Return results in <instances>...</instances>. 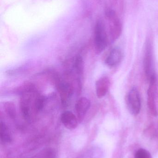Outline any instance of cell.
I'll return each mask as SVG.
<instances>
[{
	"mask_svg": "<svg viewBox=\"0 0 158 158\" xmlns=\"http://www.w3.org/2000/svg\"><path fill=\"white\" fill-rule=\"evenodd\" d=\"M94 44L98 53L103 52L108 44V37L105 27L101 21H98L95 27Z\"/></svg>",
	"mask_w": 158,
	"mask_h": 158,
	"instance_id": "6da1fadb",
	"label": "cell"
},
{
	"mask_svg": "<svg viewBox=\"0 0 158 158\" xmlns=\"http://www.w3.org/2000/svg\"><path fill=\"white\" fill-rule=\"evenodd\" d=\"M106 15L109 21L110 34L112 40H117L121 35L122 25L119 18L116 12L109 9L106 11Z\"/></svg>",
	"mask_w": 158,
	"mask_h": 158,
	"instance_id": "7a4b0ae2",
	"label": "cell"
},
{
	"mask_svg": "<svg viewBox=\"0 0 158 158\" xmlns=\"http://www.w3.org/2000/svg\"><path fill=\"white\" fill-rule=\"evenodd\" d=\"M149 85L147 90V104L150 113L154 116L157 115L156 94L157 90V80L155 73L149 79Z\"/></svg>",
	"mask_w": 158,
	"mask_h": 158,
	"instance_id": "3957f363",
	"label": "cell"
},
{
	"mask_svg": "<svg viewBox=\"0 0 158 158\" xmlns=\"http://www.w3.org/2000/svg\"><path fill=\"white\" fill-rule=\"evenodd\" d=\"M128 108L133 115L136 116L140 113L141 110V97L138 89L133 87L130 90L127 97Z\"/></svg>",
	"mask_w": 158,
	"mask_h": 158,
	"instance_id": "277c9868",
	"label": "cell"
},
{
	"mask_svg": "<svg viewBox=\"0 0 158 158\" xmlns=\"http://www.w3.org/2000/svg\"><path fill=\"white\" fill-rule=\"evenodd\" d=\"M153 66V55H152V45L150 41H147L146 46L144 57L143 60V68L144 73L147 78L150 79L151 76L154 74L152 72Z\"/></svg>",
	"mask_w": 158,
	"mask_h": 158,
	"instance_id": "5b68a950",
	"label": "cell"
},
{
	"mask_svg": "<svg viewBox=\"0 0 158 158\" xmlns=\"http://www.w3.org/2000/svg\"><path fill=\"white\" fill-rule=\"evenodd\" d=\"M58 90L63 106L68 105L70 100L73 94V87L70 83L66 82L58 83Z\"/></svg>",
	"mask_w": 158,
	"mask_h": 158,
	"instance_id": "8992f818",
	"label": "cell"
},
{
	"mask_svg": "<svg viewBox=\"0 0 158 158\" xmlns=\"http://www.w3.org/2000/svg\"><path fill=\"white\" fill-rule=\"evenodd\" d=\"M91 101L86 97L79 98L75 104V110L79 121L81 122L84 118L91 107Z\"/></svg>",
	"mask_w": 158,
	"mask_h": 158,
	"instance_id": "52a82bcc",
	"label": "cell"
},
{
	"mask_svg": "<svg viewBox=\"0 0 158 158\" xmlns=\"http://www.w3.org/2000/svg\"><path fill=\"white\" fill-rule=\"evenodd\" d=\"M123 57V53L120 48H114L110 51V52L106 58L105 63L109 67H114L120 63Z\"/></svg>",
	"mask_w": 158,
	"mask_h": 158,
	"instance_id": "ba28073f",
	"label": "cell"
},
{
	"mask_svg": "<svg viewBox=\"0 0 158 158\" xmlns=\"http://www.w3.org/2000/svg\"><path fill=\"white\" fill-rule=\"evenodd\" d=\"M60 119L64 126L69 130H73L78 126L79 120L77 116L71 111H64L61 114Z\"/></svg>",
	"mask_w": 158,
	"mask_h": 158,
	"instance_id": "9c48e42d",
	"label": "cell"
},
{
	"mask_svg": "<svg viewBox=\"0 0 158 158\" xmlns=\"http://www.w3.org/2000/svg\"><path fill=\"white\" fill-rule=\"evenodd\" d=\"M110 86V81L108 77H104L98 79L96 83V92L98 98L106 95Z\"/></svg>",
	"mask_w": 158,
	"mask_h": 158,
	"instance_id": "30bf717a",
	"label": "cell"
},
{
	"mask_svg": "<svg viewBox=\"0 0 158 158\" xmlns=\"http://www.w3.org/2000/svg\"><path fill=\"white\" fill-rule=\"evenodd\" d=\"M73 67L78 76L79 83L81 84V78L83 76L84 71V62L82 57L80 56H76L74 62Z\"/></svg>",
	"mask_w": 158,
	"mask_h": 158,
	"instance_id": "8fae6325",
	"label": "cell"
},
{
	"mask_svg": "<svg viewBox=\"0 0 158 158\" xmlns=\"http://www.w3.org/2000/svg\"><path fill=\"white\" fill-rule=\"evenodd\" d=\"M0 137L1 141L4 143H8L12 141V137L9 130L5 123L2 122L0 123Z\"/></svg>",
	"mask_w": 158,
	"mask_h": 158,
	"instance_id": "7c38bea8",
	"label": "cell"
},
{
	"mask_svg": "<svg viewBox=\"0 0 158 158\" xmlns=\"http://www.w3.org/2000/svg\"><path fill=\"white\" fill-rule=\"evenodd\" d=\"M4 108L7 114L11 118L15 117V108L11 102H6L4 105Z\"/></svg>",
	"mask_w": 158,
	"mask_h": 158,
	"instance_id": "4fadbf2b",
	"label": "cell"
},
{
	"mask_svg": "<svg viewBox=\"0 0 158 158\" xmlns=\"http://www.w3.org/2000/svg\"><path fill=\"white\" fill-rule=\"evenodd\" d=\"M135 158H151V155L145 149H140L136 152Z\"/></svg>",
	"mask_w": 158,
	"mask_h": 158,
	"instance_id": "5bb4252c",
	"label": "cell"
}]
</instances>
